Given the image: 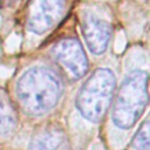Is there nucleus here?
Segmentation results:
<instances>
[{"label": "nucleus", "mask_w": 150, "mask_h": 150, "mask_svg": "<svg viewBox=\"0 0 150 150\" xmlns=\"http://www.w3.org/2000/svg\"><path fill=\"white\" fill-rule=\"evenodd\" d=\"M148 103V74L132 71L122 83L112 110L114 123L128 129L139 118Z\"/></svg>", "instance_id": "obj_2"}, {"label": "nucleus", "mask_w": 150, "mask_h": 150, "mask_svg": "<svg viewBox=\"0 0 150 150\" xmlns=\"http://www.w3.org/2000/svg\"><path fill=\"white\" fill-rule=\"evenodd\" d=\"M63 86L59 75L47 67H33L23 73L15 88L22 109L30 115H41L53 109L61 95Z\"/></svg>", "instance_id": "obj_1"}, {"label": "nucleus", "mask_w": 150, "mask_h": 150, "mask_svg": "<svg viewBox=\"0 0 150 150\" xmlns=\"http://www.w3.org/2000/svg\"><path fill=\"white\" fill-rule=\"evenodd\" d=\"M16 111L8 96L5 93L0 91V135H11L16 129Z\"/></svg>", "instance_id": "obj_8"}, {"label": "nucleus", "mask_w": 150, "mask_h": 150, "mask_svg": "<svg viewBox=\"0 0 150 150\" xmlns=\"http://www.w3.org/2000/svg\"><path fill=\"white\" fill-rule=\"evenodd\" d=\"M63 8L64 0H33L28 14L29 29L36 34L45 33L61 18Z\"/></svg>", "instance_id": "obj_5"}, {"label": "nucleus", "mask_w": 150, "mask_h": 150, "mask_svg": "<svg viewBox=\"0 0 150 150\" xmlns=\"http://www.w3.org/2000/svg\"><path fill=\"white\" fill-rule=\"evenodd\" d=\"M28 150H68L66 134L56 125L47 127L34 136Z\"/></svg>", "instance_id": "obj_7"}, {"label": "nucleus", "mask_w": 150, "mask_h": 150, "mask_svg": "<svg viewBox=\"0 0 150 150\" xmlns=\"http://www.w3.org/2000/svg\"><path fill=\"white\" fill-rule=\"evenodd\" d=\"M83 34L89 49L94 54H102L109 43L111 27L108 22L88 15L83 21Z\"/></svg>", "instance_id": "obj_6"}, {"label": "nucleus", "mask_w": 150, "mask_h": 150, "mask_svg": "<svg viewBox=\"0 0 150 150\" xmlns=\"http://www.w3.org/2000/svg\"><path fill=\"white\" fill-rule=\"evenodd\" d=\"M115 89V76L107 68L96 69L87 80L77 96L80 112L91 122H98L105 115Z\"/></svg>", "instance_id": "obj_3"}, {"label": "nucleus", "mask_w": 150, "mask_h": 150, "mask_svg": "<svg viewBox=\"0 0 150 150\" xmlns=\"http://www.w3.org/2000/svg\"><path fill=\"white\" fill-rule=\"evenodd\" d=\"M20 0H2V4L5 7H13L15 4H18Z\"/></svg>", "instance_id": "obj_10"}, {"label": "nucleus", "mask_w": 150, "mask_h": 150, "mask_svg": "<svg viewBox=\"0 0 150 150\" xmlns=\"http://www.w3.org/2000/svg\"><path fill=\"white\" fill-rule=\"evenodd\" d=\"M149 121L146 120L143 122V124L136 132L132 141V145L137 150H149Z\"/></svg>", "instance_id": "obj_9"}, {"label": "nucleus", "mask_w": 150, "mask_h": 150, "mask_svg": "<svg viewBox=\"0 0 150 150\" xmlns=\"http://www.w3.org/2000/svg\"><path fill=\"white\" fill-rule=\"evenodd\" d=\"M53 56L69 77L81 79L88 70V61L81 43L76 39L60 40L53 47Z\"/></svg>", "instance_id": "obj_4"}]
</instances>
